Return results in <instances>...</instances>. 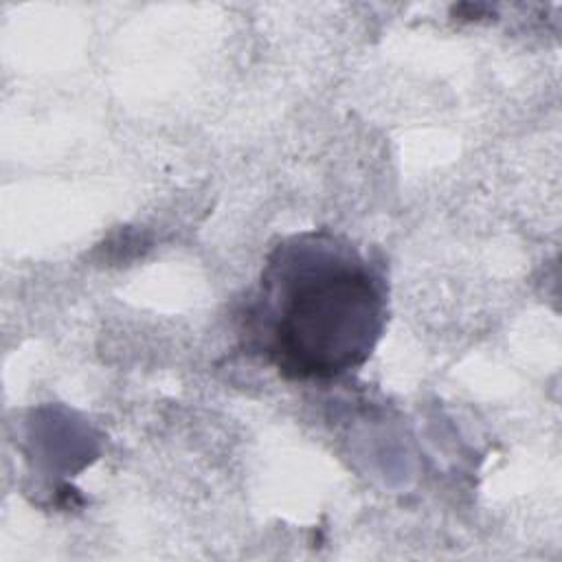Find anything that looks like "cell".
Instances as JSON below:
<instances>
[{
    "mask_svg": "<svg viewBox=\"0 0 562 562\" xmlns=\"http://www.w3.org/2000/svg\"><path fill=\"white\" fill-rule=\"evenodd\" d=\"M386 314L382 263L329 228L292 233L241 301L239 351L290 382H334L371 358Z\"/></svg>",
    "mask_w": 562,
    "mask_h": 562,
    "instance_id": "obj_1",
    "label": "cell"
}]
</instances>
